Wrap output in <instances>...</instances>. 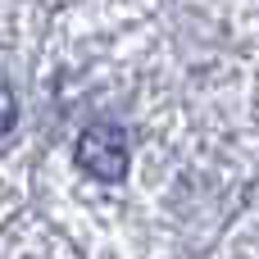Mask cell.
<instances>
[{
    "mask_svg": "<svg viewBox=\"0 0 259 259\" xmlns=\"http://www.w3.org/2000/svg\"><path fill=\"white\" fill-rule=\"evenodd\" d=\"M14 118H18V100H14V91L5 87V77H0V132H9Z\"/></svg>",
    "mask_w": 259,
    "mask_h": 259,
    "instance_id": "cell-2",
    "label": "cell"
},
{
    "mask_svg": "<svg viewBox=\"0 0 259 259\" xmlns=\"http://www.w3.org/2000/svg\"><path fill=\"white\" fill-rule=\"evenodd\" d=\"M77 168L105 187L127 178V132L114 123H91L77 137Z\"/></svg>",
    "mask_w": 259,
    "mask_h": 259,
    "instance_id": "cell-1",
    "label": "cell"
}]
</instances>
